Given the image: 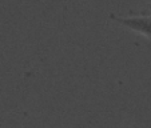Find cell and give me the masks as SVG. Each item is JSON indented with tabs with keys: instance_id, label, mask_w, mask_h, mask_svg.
I'll return each instance as SVG.
<instances>
[{
	"instance_id": "1",
	"label": "cell",
	"mask_w": 151,
	"mask_h": 128,
	"mask_svg": "<svg viewBox=\"0 0 151 128\" xmlns=\"http://www.w3.org/2000/svg\"><path fill=\"white\" fill-rule=\"evenodd\" d=\"M110 19L122 24L128 29L151 39V15H132V16H116L110 15Z\"/></svg>"
},
{
	"instance_id": "2",
	"label": "cell",
	"mask_w": 151,
	"mask_h": 128,
	"mask_svg": "<svg viewBox=\"0 0 151 128\" xmlns=\"http://www.w3.org/2000/svg\"><path fill=\"white\" fill-rule=\"evenodd\" d=\"M140 15H151V9H150V11H143V12H140Z\"/></svg>"
}]
</instances>
